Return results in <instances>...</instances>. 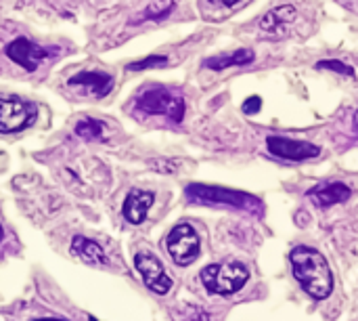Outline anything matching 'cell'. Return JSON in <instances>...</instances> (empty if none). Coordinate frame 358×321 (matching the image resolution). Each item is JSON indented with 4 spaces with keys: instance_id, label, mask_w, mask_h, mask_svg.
<instances>
[{
    "instance_id": "1",
    "label": "cell",
    "mask_w": 358,
    "mask_h": 321,
    "mask_svg": "<svg viewBox=\"0 0 358 321\" xmlns=\"http://www.w3.org/2000/svg\"><path fill=\"white\" fill-rule=\"evenodd\" d=\"M289 261H292V269H294L296 280L300 282V286L304 288V292L308 296L321 301V299H327L331 294L334 278H331L329 265L323 259V254H319L313 248L298 246L289 254Z\"/></svg>"
},
{
    "instance_id": "2",
    "label": "cell",
    "mask_w": 358,
    "mask_h": 321,
    "mask_svg": "<svg viewBox=\"0 0 358 321\" xmlns=\"http://www.w3.org/2000/svg\"><path fill=\"white\" fill-rule=\"evenodd\" d=\"M187 198L189 202L203 204V206H229V208H239V210H252L260 212L262 204L243 191H233V189H222V187H210V185H189L187 187Z\"/></svg>"
},
{
    "instance_id": "3",
    "label": "cell",
    "mask_w": 358,
    "mask_h": 321,
    "mask_svg": "<svg viewBox=\"0 0 358 321\" xmlns=\"http://www.w3.org/2000/svg\"><path fill=\"white\" fill-rule=\"evenodd\" d=\"M248 269L241 263H218L201 271V282L210 294L231 296L248 284Z\"/></svg>"
},
{
    "instance_id": "4",
    "label": "cell",
    "mask_w": 358,
    "mask_h": 321,
    "mask_svg": "<svg viewBox=\"0 0 358 321\" xmlns=\"http://www.w3.org/2000/svg\"><path fill=\"white\" fill-rule=\"evenodd\" d=\"M138 109L147 111V114H162L168 116L174 122H180L185 116V101L180 95L164 90V88H149L143 90L136 99Z\"/></svg>"
},
{
    "instance_id": "5",
    "label": "cell",
    "mask_w": 358,
    "mask_h": 321,
    "mask_svg": "<svg viewBox=\"0 0 358 321\" xmlns=\"http://www.w3.org/2000/svg\"><path fill=\"white\" fill-rule=\"evenodd\" d=\"M199 238L195 229L187 223L176 225L166 238V250L172 257V261L180 267L191 265L199 257Z\"/></svg>"
},
{
    "instance_id": "6",
    "label": "cell",
    "mask_w": 358,
    "mask_h": 321,
    "mask_svg": "<svg viewBox=\"0 0 358 321\" xmlns=\"http://www.w3.org/2000/svg\"><path fill=\"white\" fill-rule=\"evenodd\" d=\"M266 145L273 156L287 160V162H304L321 153L317 145L308 141H300V139H289V137H268Z\"/></svg>"
},
{
    "instance_id": "7",
    "label": "cell",
    "mask_w": 358,
    "mask_h": 321,
    "mask_svg": "<svg viewBox=\"0 0 358 321\" xmlns=\"http://www.w3.org/2000/svg\"><path fill=\"white\" fill-rule=\"evenodd\" d=\"M6 57L17 63L19 67L27 69V71H34L40 67V63H44L48 57H50V50L27 40V38H17L13 40L8 46H6Z\"/></svg>"
},
{
    "instance_id": "8",
    "label": "cell",
    "mask_w": 358,
    "mask_h": 321,
    "mask_svg": "<svg viewBox=\"0 0 358 321\" xmlns=\"http://www.w3.org/2000/svg\"><path fill=\"white\" fill-rule=\"evenodd\" d=\"M134 267H136V271L141 273L145 286L151 292L164 296V294H168L172 290V280L168 278L164 265L155 257H151V254H138L134 259Z\"/></svg>"
},
{
    "instance_id": "9",
    "label": "cell",
    "mask_w": 358,
    "mask_h": 321,
    "mask_svg": "<svg viewBox=\"0 0 358 321\" xmlns=\"http://www.w3.org/2000/svg\"><path fill=\"white\" fill-rule=\"evenodd\" d=\"M34 116L31 107L17 99H0V132H15L23 128Z\"/></svg>"
},
{
    "instance_id": "10",
    "label": "cell",
    "mask_w": 358,
    "mask_h": 321,
    "mask_svg": "<svg viewBox=\"0 0 358 321\" xmlns=\"http://www.w3.org/2000/svg\"><path fill=\"white\" fill-rule=\"evenodd\" d=\"M69 86H76L90 97H105L113 86V78L101 71H82L69 78Z\"/></svg>"
},
{
    "instance_id": "11",
    "label": "cell",
    "mask_w": 358,
    "mask_h": 321,
    "mask_svg": "<svg viewBox=\"0 0 358 321\" xmlns=\"http://www.w3.org/2000/svg\"><path fill=\"white\" fill-rule=\"evenodd\" d=\"M350 187L344 183H327L321 187H315L313 191H308V198L313 200L315 206L319 208H329L336 204H342L350 198Z\"/></svg>"
},
{
    "instance_id": "12",
    "label": "cell",
    "mask_w": 358,
    "mask_h": 321,
    "mask_svg": "<svg viewBox=\"0 0 358 321\" xmlns=\"http://www.w3.org/2000/svg\"><path fill=\"white\" fill-rule=\"evenodd\" d=\"M153 206V193L151 191H141V189H134L128 193V198L124 200V217L126 221L134 223V225H141L145 219H147V212L149 208Z\"/></svg>"
},
{
    "instance_id": "13",
    "label": "cell",
    "mask_w": 358,
    "mask_h": 321,
    "mask_svg": "<svg viewBox=\"0 0 358 321\" xmlns=\"http://www.w3.org/2000/svg\"><path fill=\"white\" fill-rule=\"evenodd\" d=\"M71 254H76L78 259H82L88 265H107V254L105 250L86 238H73L71 242Z\"/></svg>"
},
{
    "instance_id": "14",
    "label": "cell",
    "mask_w": 358,
    "mask_h": 321,
    "mask_svg": "<svg viewBox=\"0 0 358 321\" xmlns=\"http://www.w3.org/2000/svg\"><path fill=\"white\" fill-rule=\"evenodd\" d=\"M294 19H296V8H294L292 4H283V6H277V8L268 11V13L262 17L260 27L266 29V32H273V29H277V27H281V25L294 23Z\"/></svg>"
},
{
    "instance_id": "15",
    "label": "cell",
    "mask_w": 358,
    "mask_h": 321,
    "mask_svg": "<svg viewBox=\"0 0 358 321\" xmlns=\"http://www.w3.org/2000/svg\"><path fill=\"white\" fill-rule=\"evenodd\" d=\"M252 61H254V50L243 48V50H237L233 55H222L218 59H210L206 65L212 67V69H224V67H231V65H243V63H252Z\"/></svg>"
},
{
    "instance_id": "16",
    "label": "cell",
    "mask_w": 358,
    "mask_h": 321,
    "mask_svg": "<svg viewBox=\"0 0 358 321\" xmlns=\"http://www.w3.org/2000/svg\"><path fill=\"white\" fill-rule=\"evenodd\" d=\"M76 135L82 137L84 141H99V139H103V135H105V126H103V122H99V120L84 118V120H80V122L76 124Z\"/></svg>"
},
{
    "instance_id": "17",
    "label": "cell",
    "mask_w": 358,
    "mask_h": 321,
    "mask_svg": "<svg viewBox=\"0 0 358 321\" xmlns=\"http://www.w3.org/2000/svg\"><path fill=\"white\" fill-rule=\"evenodd\" d=\"M172 4H174V0H151V4L147 8V17L159 19V17H164L172 8Z\"/></svg>"
},
{
    "instance_id": "18",
    "label": "cell",
    "mask_w": 358,
    "mask_h": 321,
    "mask_svg": "<svg viewBox=\"0 0 358 321\" xmlns=\"http://www.w3.org/2000/svg\"><path fill=\"white\" fill-rule=\"evenodd\" d=\"M319 67H321V69L336 71V74H342V76H355V69H352L350 65H346V63H342V61H336V59H331V61H321Z\"/></svg>"
},
{
    "instance_id": "19",
    "label": "cell",
    "mask_w": 358,
    "mask_h": 321,
    "mask_svg": "<svg viewBox=\"0 0 358 321\" xmlns=\"http://www.w3.org/2000/svg\"><path fill=\"white\" fill-rule=\"evenodd\" d=\"M168 63V57H149L145 61H136V63H130L128 69L130 71H136V69H145V67H159V65H166Z\"/></svg>"
},
{
    "instance_id": "20",
    "label": "cell",
    "mask_w": 358,
    "mask_h": 321,
    "mask_svg": "<svg viewBox=\"0 0 358 321\" xmlns=\"http://www.w3.org/2000/svg\"><path fill=\"white\" fill-rule=\"evenodd\" d=\"M260 107H262V99H260V97H250V99L243 103V111H245V114H256Z\"/></svg>"
},
{
    "instance_id": "21",
    "label": "cell",
    "mask_w": 358,
    "mask_h": 321,
    "mask_svg": "<svg viewBox=\"0 0 358 321\" xmlns=\"http://www.w3.org/2000/svg\"><path fill=\"white\" fill-rule=\"evenodd\" d=\"M212 4H216V6H233V4H237L239 0H210Z\"/></svg>"
},
{
    "instance_id": "22",
    "label": "cell",
    "mask_w": 358,
    "mask_h": 321,
    "mask_svg": "<svg viewBox=\"0 0 358 321\" xmlns=\"http://www.w3.org/2000/svg\"><path fill=\"white\" fill-rule=\"evenodd\" d=\"M2 238H4V231H2V225H0V242H2Z\"/></svg>"
},
{
    "instance_id": "23",
    "label": "cell",
    "mask_w": 358,
    "mask_h": 321,
    "mask_svg": "<svg viewBox=\"0 0 358 321\" xmlns=\"http://www.w3.org/2000/svg\"><path fill=\"white\" fill-rule=\"evenodd\" d=\"M38 321H57V320H38Z\"/></svg>"
},
{
    "instance_id": "24",
    "label": "cell",
    "mask_w": 358,
    "mask_h": 321,
    "mask_svg": "<svg viewBox=\"0 0 358 321\" xmlns=\"http://www.w3.org/2000/svg\"><path fill=\"white\" fill-rule=\"evenodd\" d=\"M90 321H96V320H94V317H90Z\"/></svg>"
},
{
    "instance_id": "25",
    "label": "cell",
    "mask_w": 358,
    "mask_h": 321,
    "mask_svg": "<svg viewBox=\"0 0 358 321\" xmlns=\"http://www.w3.org/2000/svg\"><path fill=\"white\" fill-rule=\"evenodd\" d=\"M357 122H358V111H357Z\"/></svg>"
}]
</instances>
